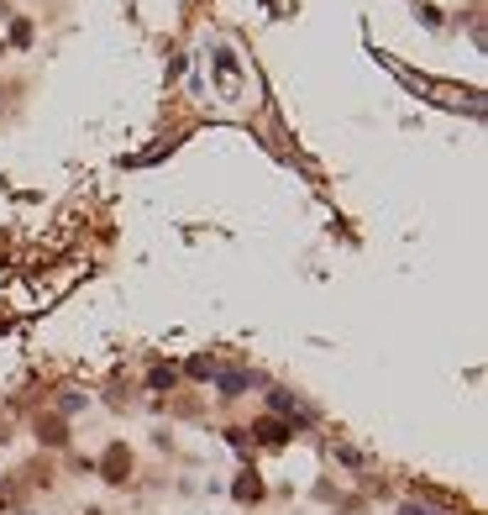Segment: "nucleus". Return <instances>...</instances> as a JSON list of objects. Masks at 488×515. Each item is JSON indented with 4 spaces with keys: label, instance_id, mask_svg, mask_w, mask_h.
<instances>
[{
    "label": "nucleus",
    "instance_id": "obj_1",
    "mask_svg": "<svg viewBox=\"0 0 488 515\" xmlns=\"http://www.w3.org/2000/svg\"><path fill=\"white\" fill-rule=\"evenodd\" d=\"M126 468H131L126 447H111V452H105V479H111V484H121V479H126Z\"/></svg>",
    "mask_w": 488,
    "mask_h": 515
},
{
    "label": "nucleus",
    "instance_id": "obj_2",
    "mask_svg": "<svg viewBox=\"0 0 488 515\" xmlns=\"http://www.w3.org/2000/svg\"><path fill=\"white\" fill-rule=\"evenodd\" d=\"M257 431H263V442H283V437H289V426H278V421H263Z\"/></svg>",
    "mask_w": 488,
    "mask_h": 515
}]
</instances>
